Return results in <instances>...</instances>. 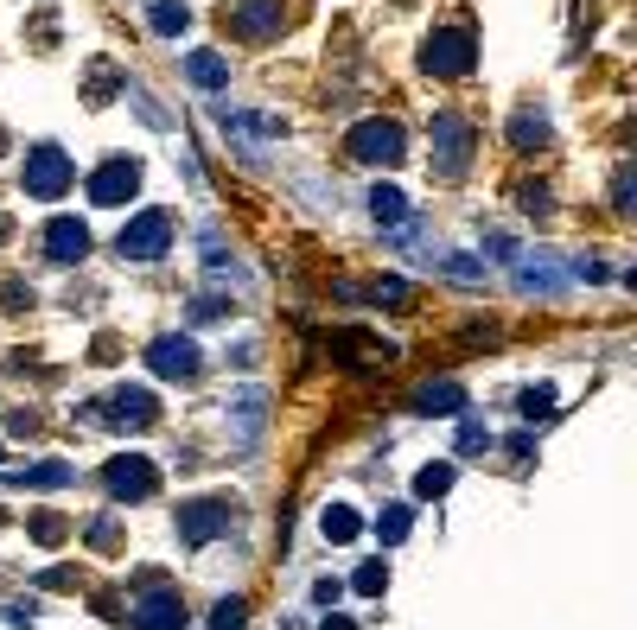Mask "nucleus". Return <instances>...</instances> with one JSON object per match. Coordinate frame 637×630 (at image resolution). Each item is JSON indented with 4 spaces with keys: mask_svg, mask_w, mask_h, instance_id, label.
Returning a JSON list of instances; mask_svg holds the SVG:
<instances>
[{
    "mask_svg": "<svg viewBox=\"0 0 637 630\" xmlns=\"http://www.w3.org/2000/svg\"><path fill=\"white\" fill-rule=\"evenodd\" d=\"M427 140H434V166H440V179H466L472 147H478L472 121H466V115H453V109H440V115H427Z\"/></svg>",
    "mask_w": 637,
    "mask_h": 630,
    "instance_id": "nucleus-1",
    "label": "nucleus"
},
{
    "mask_svg": "<svg viewBox=\"0 0 637 630\" xmlns=\"http://www.w3.org/2000/svg\"><path fill=\"white\" fill-rule=\"evenodd\" d=\"M172 529H179L185 548H204V541H217V535L236 529V503L230 497H192V503H179Z\"/></svg>",
    "mask_w": 637,
    "mask_h": 630,
    "instance_id": "nucleus-2",
    "label": "nucleus"
},
{
    "mask_svg": "<svg viewBox=\"0 0 637 630\" xmlns=\"http://www.w3.org/2000/svg\"><path fill=\"white\" fill-rule=\"evenodd\" d=\"M402 147H408V134H402V121H389V115H370V121H357V128L344 134V153L364 160V166H395Z\"/></svg>",
    "mask_w": 637,
    "mask_h": 630,
    "instance_id": "nucleus-3",
    "label": "nucleus"
},
{
    "mask_svg": "<svg viewBox=\"0 0 637 630\" xmlns=\"http://www.w3.org/2000/svg\"><path fill=\"white\" fill-rule=\"evenodd\" d=\"M77 179V166H71V153L64 147H51V140H39V147L26 153V172H20V185H26V198H64Z\"/></svg>",
    "mask_w": 637,
    "mask_h": 630,
    "instance_id": "nucleus-4",
    "label": "nucleus"
},
{
    "mask_svg": "<svg viewBox=\"0 0 637 630\" xmlns=\"http://www.w3.org/2000/svg\"><path fill=\"white\" fill-rule=\"evenodd\" d=\"M172 249V210H141V217L122 223V236H115V255L122 261H160Z\"/></svg>",
    "mask_w": 637,
    "mask_h": 630,
    "instance_id": "nucleus-5",
    "label": "nucleus"
},
{
    "mask_svg": "<svg viewBox=\"0 0 637 630\" xmlns=\"http://www.w3.org/2000/svg\"><path fill=\"white\" fill-rule=\"evenodd\" d=\"M472 58H478V45H472L466 26H440L434 39L421 45V70H427V77H466Z\"/></svg>",
    "mask_w": 637,
    "mask_h": 630,
    "instance_id": "nucleus-6",
    "label": "nucleus"
},
{
    "mask_svg": "<svg viewBox=\"0 0 637 630\" xmlns=\"http://www.w3.org/2000/svg\"><path fill=\"white\" fill-rule=\"evenodd\" d=\"M102 484H109L115 503H147L153 490H160V471H153V459H134V452H122V459L102 465Z\"/></svg>",
    "mask_w": 637,
    "mask_h": 630,
    "instance_id": "nucleus-7",
    "label": "nucleus"
},
{
    "mask_svg": "<svg viewBox=\"0 0 637 630\" xmlns=\"http://www.w3.org/2000/svg\"><path fill=\"white\" fill-rule=\"evenodd\" d=\"M90 414H109L102 427H128V433H141V427H153V420H160V401H153L147 389H128V382H122V389H109Z\"/></svg>",
    "mask_w": 637,
    "mask_h": 630,
    "instance_id": "nucleus-8",
    "label": "nucleus"
},
{
    "mask_svg": "<svg viewBox=\"0 0 637 630\" xmlns=\"http://www.w3.org/2000/svg\"><path fill=\"white\" fill-rule=\"evenodd\" d=\"M134 191H141V160H122V153H115V160H102L96 172H90V204H128Z\"/></svg>",
    "mask_w": 637,
    "mask_h": 630,
    "instance_id": "nucleus-9",
    "label": "nucleus"
},
{
    "mask_svg": "<svg viewBox=\"0 0 637 630\" xmlns=\"http://www.w3.org/2000/svg\"><path fill=\"white\" fill-rule=\"evenodd\" d=\"M147 370L160 382H198V344L192 338H153L147 344Z\"/></svg>",
    "mask_w": 637,
    "mask_h": 630,
    "instance_id": "nucleus-10",
    "label": "nucleus"
},
{
    "mask_svg": "<svg viewBox=\"0 0 637 630\" xmlns=\"http://www.w3.org/2000/svg\"><path fill=\"white\" fill-rule=\"evenodd\" d=\"M281 0H243V7L236 13H223V26L236 32V39H249V45H262V39H274V32H281Z\"/></svg>",
    "mask_w": 637,
    "mask_h": 630,
    "instance_id": "nucleus-11",
    "label": "nucleus"
},
{
    "mask_svg": "<svg viewBox=\"0 0 637 630\" xmlns=\"http://www.w3.org/2000/svg\"><path fill=\"white\" fill-rule=\"evenodd\" d=\"M83 255H90V223H83V217H51V230H45V261H58V268H77Z\"/></svg>",
    "mask_w": 637,
    "mask_h": 630,
    "instance_id": "nucleus-12",
    "label": "nucleus"
},
{
    "mask_svg": "<svg viewBox=\"0 0 637 630\" xmlns=\"http://www.w3.org/2000/svg\"><path fill=\"white\" fill-rule=\"evenodd\" d=\"M128 624L134 630H185V599H179V592H166V586H153L147 599L128 611Z\"/></svg>",
    "mask_w": 637,
    "mask_h": 630,
    "instance_id": "nucleus-13",
    "label": "nucleus"
},
{
    "mask_svg": "<svg viewBox=\"0 0 637 630\" xmlns=\"http://www.w3.org/2000/svg\"><path fill=\"white\" fill-rule=\"evenodd\" d=\"M230 414H236V440H243V446H255V440H262L268 395H262V389H236V395H230Z\"/></svg>",
    "mask_w": 637,
    "mask_h": 630,
    "instance_id": "nucleus-14",
    "label": "nucleus"
},
{
    "mask_svg": "<svg viewBox=\"0 0 637 630\" xmlns=\"http://www.w3.org/2000/svg\"><path fill=\"white\" fill-rule=\"evenodd\" d=\"M459 408H466L459 382H421L415 389V414H459Z\"/></svg>",
    "mask_w": 637,
    "mask_h": 630,
    "instance_id": "nucleus-15",
    "label": "nucleus"
},
{
    "mask_svg": "<svg viewBox=\"0 0 637 630\" xmlns=\"http://www.w3.org/2000/svg\"><path fill=\"white\" fill-rule=\"evenodd\" d=\"M217 121H223V134H255V140L281 134V121L262 115V109H217Z\"/></svg>",
    "mask_w": 637,
    "mask_h": 630,
    "instance_id": "nucleus-16",
    "label": "nucleus"
},
{
    "mask_svg": "<svg viewBox=\"0 0 637 630\" xmlns=\"http://www.w3.org/2000/svg\"><path fill=\"white\" fill-rule=\"evenodd\" d=\"M185 77H192L198 90H223V83H230V64H223L217 51H192V58H185Z\"/></svg>",
    "mask_w": 637,
    "mask_h": 630,
    "instance_id": "nucleus-17",
    "label": "nucleus"
},
{
    "mask_svg": "<svg viewBox=\"0 0 637 630\" xmlns=\"http://www.w3.org/2000/svg\"><path fill=\"white\" fill-rule=\"evenodd\" d=\"M147 13H153V20H147V26H153V32H160V39H179V32H185V26H192V7H185V0H153V7H147Z\"/></svg>",
    "mask_w": 637,
    "mask_h": 630,
    "instance_id": "nucleus-18",
    "label": "nucleus"
},
{
    "mask_svg": "<svg viewBox=\"0 0 637 630\" xmlns=\"http://www.w3.org/2000/svg\"><path fill=\"white\" fill-rule=\"evenodd\" d=\"M13 484H32V490H64L71 484V465L64 459H45V465H32V471H7Z\"/></svg>",
    "mask_w": 637,
    "mask_h": 630,
    "instance_id": "nucleus-19",
    "label": "nucleus"
},
{
    "mask_svg": "<svg viewBox=\"0 0 637 630\" xmlns=\"http://www.w3.org/2000/svg\"><path fill=\"white\" fill-rule=\"evenodd\" d=\"M370 217L395 230V223H408V198H402L395 185H376V191H370Z\"/></svg>",
    "mask_w": 637,
    "mask_h": 630,
    "instance_id": "nucleus-20",
    "label": "nucleus"
},
{
    "mask_svg": "<svg viewBox=\"0 0 637 630\" xmlns=\"http://www.w3.org/2000/svg\"><path fill=\"white\" fill-rule=\"evenodd\" d=\"M319 535H325V541H351V535H357V510H351V503H325Z\"/></svg>",
    "mask_w": 637,
    "mask_h": 630,
    "instance_id": "nucleus-21",
    "label": "nucleus"
},
{
    "mask_svg": "<svg viewBox=\"0 0 637 630\" xmlns=\"http://www.w3.org/2000/svg\"><path fill=\"white\" fill-rule=\"evenodd\" d=\"M446 490H453V465H446V459L415 471V497H446Z\"/></svg>",
    "mask_w": 637,
    "mask_h": 630,
    "instance_id": "nucleus-22",
    "label": "nucleus"
},
{
    "mask_svg": "<svg viewBox=\"0 0 637 630\" xmlns=\"http://www.w3.org/2000/svg\"><path fill=\"white\" fill-rule=\"evenodd\" d=\"M510 140H516V147H542V140H548L542 109H523V115H516V121H510Z\"/></svg>",
    "mask_w": 637,
    "mask_h": 630,
    "instance_id": "nucleus-23",
    "label": "nucleus"
},
{
    "mask_svg": "<svg viewBox=\"0 0 637 630\" xmlns=\"http://www.w3.org/2000/svg\"><path fill=\"white\" fill-rule=\"evenodd\" d=\"M408 522H415V516H408V503H389V510L376 516V535L395 548V541H408Z\"/></svg>",
    "mask_w": 637,
    "mask_h": 630,
    "instance_id": "nucleus-24",
    "label": "nucleus"
},
{
    "mask_svg": "<svg viewBox=\"0 0 637 630\" xmlns=\"http://www.w3.org/2000/svg\"><path fill=\"white\" fill-rule=\"evenodd\" d=\"M351 586H357V592H364V599H376V592H383V586H389V567H383V560H364V567H357V573H351Z\"/></svg>",
    "mask_w": 637,
    "mask_h": 630,
    "instance_id": "nucleus-25",
    "label": "nucleus"
},
{
    "mask_svg": "<svg viewBox=\"0 0 637 630\" xmlns=\"http://www.w3.org/2000/svg\"><path fill=\"white\" fill-rule=\"evenodd\" d=\"M32 522V541H45V548H58L64 541V516L58 510H39V516H26Z\"/></svg>",
    "mask_w": 637,
    "mask_h": 630,
    "instance_id": "nucleus-26",
    "label": "nucleus"
},
{
    "mask_svg": "<svg viewBox=\"0 0 637 630\" xmlns=\"http://www.w3.org/2000/svg\"><path fill=\"white\" fill-rule=\"evenodd\" d=\"M370 300H376V306H408V280H402V274H383V280L370 287Z\"/></svg>",
    "mask_w": 637,
    "mask_h": 630,
    "instance_id": "nucleus-27",
    "label": "nucleus"
},
{
    "mask_svg": "<svg viewBox=\"0 0 637 630\" xmlns=\"http://www.w3.org/2000/svg\"><path fill=\"white\" fill-rule=\"evenodd\" d=\"M243 618H249V599H223L211 611V630H243Z\"/></svg>",
    "mask_w": 637,
    "mask_h": 630,
    "instance_id": "nucleus-28",
    "label": "nucleus"
},
{
    "mask_svg": "<svg viewBox=\"0 0 637 630\" xmlns=\"http://www.w3.org/2000/svg\"><path fill=\"white\" fill-rule=\"evenodd\" d=\"M115 541H122V529H115V516H96V522H90V548H102V554H109Z\"/></svg>",
    "mask_w": 637,
    "mask_h": 630,
    "instance_id": "nucleus-29",
    "label": "nucleus"
},
{
    "mask_svg": "<svg viewBox=\"0 0 637 630\" xmlns=\"http://www.w3.org/2000/svg\"><path fill=\"white\" fill-rule=\"evenodd\" d=\"M491 446V433L478 427V420H466V427H459V452H485Z\"/></svg>",
    "mask_w": 637,
    "mask_h": 630,
    "instance_id": "nucleus-30",
    "label": "nucleus"
},
{
    "mask_svg": "<svg viewBox=\"0 0 637 630\" xmlns=\"http://www.w3.org/2000/svg\"><path fill=\"white\" fill-rule=\"evenodd\" d=\"M223 312H230V300H198V306H192V325H217Z\"/></svg>",
    "mask_w": 637,
    "mask_h": 630,
    "instance_id": "nucleus-31",
    "label": "nucleus"
},
{
    "mask_svg": "<svg viewBox=\"0 0 637 630\" xmlns=\"http://www.w3.org/2000/svg\"><path fill=\"white\" fill-rule=\"evenodd\" d=\"M548 401H555L548 389H523V414H529V420H536V414H548Z\"/></svg>",
    "mask_w": 637,
    "mask_h": 630,
    "instance_id": "nucleus-32",
    "label": "nucleus"
},
{
    "mask_svg": "<svg viewBox=\"0 0 637 630\" xmlns=\"http://www.w3.org/2000/svg\"><path fill=\"white\" fill-rule=\"evenodd\" d=\"M612 204H618V210H631V166L618 172V185H612Z\"/></svg>",
    "mask_w": 637,
    "mask_h": 630,
    "instance_id": "nucleus-33",
    "label": "nucleus"
},
{
    "mask_svg": "<svg viewBox=\"0 0 637 630\" xmlns=\"http://www.w3.org/2000/svg\"><path fill=\"white\" fill-rule=\"evenodd\" d=\"M446 268H453L459 280H478V274H485V268H478V261H472V255H453V261H446Z\"/></svg>",
    "mask_w": 637,
    "mask_h": 630,
    "instance_id": "nucleus-34",
    "label": "nucleus"
},
{
    "mask_svg": "<svg viewBox=\"0 0 637 630\" xmlns=\"http://www.w3.org/2000/svg\"><path fill=\"white\" fill-rule=\"evenodd\" d=\"M319 630H357V624H351V618H325Z\"/></svg>",
    "mask_w": 637,
    "mask_h": 630,
    "instance_id": "nucleus-35",
    "label": "nucleus"
},
{
    "mask_svg": "<svg viewBox=\"0 0 637 630\" xmlns=\"http://www.w3.org/2000/svg\"><path fill=\"white\" fill-rule=\"evenodd\" d=\"M0 147H7V128H0Z\"/></svg>",
    "mask_w": 637,
    "mask_h": 630,
    "instance_id": "nucleus-36",
    "label": "nucleus"
}]
</instances>
